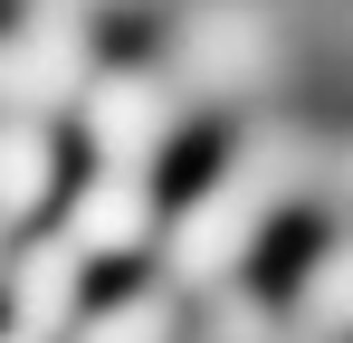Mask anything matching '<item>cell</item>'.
<instances>
[{"label":"cell","mask_w":353,"mask_h":343,"mask_svg":"<svg viewBox=\"0 0 353 343\" xmlns=\"http://www.w3.org/2000/svg\"><path fill=\"white\" fill-rule=\"evenodd\" d=\"M287 181H296L287 153H248L230 181H210V191L172 220V277L201 286V277H220V267H239V248H248V238H258V220L287 200Z\"/></svg>","instance_id":"obj_1"},{"label":"cell","mask_w":353,"mask_h":343,"mask_svg":"<svg viewBox=\"0 0 353 343\" xmlns=\"http://www.w3.org/2000/svg\"><path fill=\"white\" fill-rule=\"evenodd\" d=\"M77 67H86L77 19L48 10V19H29V29L0 48V96H10V105H67V96H77Z\"/></svg>","instance_id":"obj_2"},{"label":"cell","mask_w":353,"mask_h":343,"mask_svg":"<svg viewBox=\"0 0 353 343\" xmlns=\"http://www.w3.org/2000/svg\"><path fill=\"white\" fill-rule=\"evenodd\" d=\"M86 134L105 143V172H143V153L163 143V86L153 76H96Z\"/></svg>","instance_id":"obj_3"},{"label":"cell","mask_w":353,"mask_h":343,"mask_svg":"<svg viewBox=\"0 0 353 343\" xmlns=\"http://www.w3.org/2000/svg\"><path fill=\"white\" fill-rule=\"evenodd\" d=\"M143 229H153V191H143V172H105V181L77 200L67 248H77V258H115V248H143Z\"/></svg>","instance_id":"obj_4"},{"label":"cell","mask_w":353,"mask_h":343,"mask_svg":"<svg viewBox=\"0 0 353 343\" xmlns=\"http://www.w3.org/2000/svg\"><path fill=\"white\" fill-rule=\"evenodd\" d=\"M10 315H19L29 343H48L67 315H77V248H67V238H39V248L10 267Z\"/></svg>","instance_id":"obj_5"},{"label":"cell","mask_w":353,"mask_h":343,"mask_svg":"<svg viewBox=\"0 0 353 343\" xmlns=\"http://www.w3.org/2000/svg\"><path fill=\"white\" fill-rule=\"evenodd\" d=\"M48 163H58V153H48V134H39L29 114L0 124V210H39V200H48Z\"/></svg>","instance_id":"obj_6"},{"label":"cell","mask_w":353,"mask_h":343,"mask_svg":"<svg viewBox=\"0 0 353 343\" xmlns=\"http://www.w3.org/2000/svg\"><path fill=\"white\" fill-rule=\"evenodd\" d=\"M296 305H305V334H353V238L305 267V295Z\"/></svg>","instance_id":"obj_7"},{"label":"cell","mask_w":353,"mask_h":343,"mask_svg":"<svg viewBox=\"0 0 353 343\" xmlns=\"http://www.w3.org/2000/svg\"><path fill=\"white\" fill-rule=\"evenodd\" d=\"M163 334H172V305L163 295H134V305H115V315L86 324V343H163Z\"/></svg>","instance_id":"obj_8"},{"label":"cell","mask_w":353,"mask_h":343,"mask_svg":"<svg viewBox=\"0 0 353 343\" xmlns=\"http://www.w3.org/2000/svg\"><path fill=\"white\" fill-rule=\"evenodd\" d=\"M0 343H29V334H0Z\"/></svg>","instance_id":"obj_9"}]
</instances>
